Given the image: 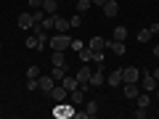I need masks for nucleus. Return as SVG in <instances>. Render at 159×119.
Listing matches in <instances>:
<instances>
[{"label":"nucleus","instance_id":"nucleus-36","mask_svg":"<svg viewBox=\"0 0 159 119\" xmlns=\"http://www.w3.org/2000/svg\"><path fill=\"white\" fill-rule=\"evenodd\" d=\"M154 56H157V58H159V45H157V48H154Z\"/></svg>","mask_w":159,"mask_h":119},{"label":"nucleus","instance_id":"nucleus-23","mask_svg":"<svg viewBox=\"0 0 159 119\" xmlns=\"http://www.w3.org/2000/svg\"><path fill=\"white\" fill-rule=\"evenodd\" d=\"M64 69H66V66H53V72H51V77L56 79V82H61V79L66 77V72H64Z\"/></svg>","mask_w":159,"mask_h":119},{"label":"nucleus","instance_id":"nucleus-26","mask_svg":"<svg viewBox=\"0 0 159 119\" xmlns=\"http://www.w3.org/2000/svg\"><path fill=\"white\" fill-rule=\"evenodd\" d=\"M114 40H122V42H125L127 40V29L125 27H114Z\"/></svg>","mask_w":159,"mask_h":119},{"label":"nucleus","instance_id":"nucleus-10","mask_svg":"<svg viewBox=\"0 0 159 119\" xmlns=\"http://www.w3.org/2000/svg\"><path fill=\"white\" fill-rule=\"evenodd\" d=\"M19 29H34L32 13H21V16H19Z\"/></svg>","mask_w":159,"mask_h":119},{"label":"nucleus","instance_id":"nucleus-15","mask_svg":"<svg viewBox=\"0 0 159 119\" xmlns=\"http://www.w3.org/2000/svg\"><path fill=\"white\" fill-rule=\"evenodd\" d=\"M53 29H58V32H69V29H72V24H69V19H61L56 13V27Z\"/></svg>","mask_w":159,"mask_h":119},{"label":"nucleus","instance_id":"nucleus-14","mask_svg":"<svg viewBox=\"0 0 159 119\" xmlns=\"http://www.w3.org/2000/svg\"><path fill=\"white\" fill-rule=\"evenodd\" d=\"M88 48H90V51H103V48H106V40L103 37H90V42H88Z\"/></svg>","mask_w":159,"mask_h":119},{"label":"nucleus","instance_id":"nucleus-12","mask_svg":"<svg viewBox=\"0 0 159 119\" xmlns=\"http://www.w3.org/2000/svg\"><path fill=\"white\" fill-rule=\"evenodd\" d=\"M103 82H106V77L101 74V69H93V74H90V87H101Z\"/></svg>","mask_w":159,"mask_h":119},{"label":"nucleus","instance_id":"nucleus-38","mask_svg":"<svg viewBox=\"0 0 159 119\" xmlns=\"http://www.w3.org/2000/svg\"><path fill=\"white\" fill-rule=\"evenodd\" d=\"M74 3H77V0H74Z\"/></svg>","mask_w":159,"mask_h":119},{"label":"nucleus","instance_id":"nucleus-35","mask_svg":"<svg viewBox=\"0 0 159 119\" xmlns=\"http://www.w3.org/2000/svg\"><path fill=\"white\" fill-rule=\"evenodd\" d=\"M103 3H106V0H93V6H103Z\"/></svg>","mask_w":159,"mask_h":119},{"label":"nucleus","instance_id":"nucleus-30","mask_svg":"<svg viewBox=\"0 0 159 119\" xmlns=\"http://www.w3.org/2000/svg\"><path fill=\"white\" fill-rule=\"evenodd\" d=\"M72 48H74V51H82V48H85V42H82V40H72Z\"/></svg>","mask_w":159,"mask_h":119},{"label":"nucleus","instance_id":"nucleus-9","mask_svg":"<svg viewBox=\"0 0 159 119\" xmlns=\"http://www.w3.org/2000/svg\"><path fill=\"white\" fill-rule=\"evenodd\" d=\"M90 74H93V69H88V66L77 69V82L80 85H90Z\"/></svg>","mask_w":159,"mask_h":119},{"label":"nucleus","instance_id":"nucleus-28","mask_svg":"<svg viewBox=\"0 0 159 119\" xmlns=\"http://www.w3.org/2000/svg\"><path fill=\"white\" fill-rule=\"evenodd\" d=\"M37 77H40V69L37 66H29L27 69V79H37Z\"/></svg>","mask_w":159,"mask_h":119},{"label":"nucleus","instance_id":"nucleus-6","mask_svg":"<svg viewBox=\"0 0 159 119\" xmlns=\"http://www.w3.org/2000/svg\"><path fill=\"white\" fill-rule=\"evenodd\" d=\"M53 114H56V117H61V119L74 117V106H72V103L66 106V101H64V103H56V111H53Z\"/></svg>","mask_w":159,"mask_h":119},{"label":"nucleus","instance_id":"nucleus-37","mask_svg":"<svg viewBox=\"0 0 159 119\" xmlns=\"http://www.w3.org/2000/svg\"><path fill=\"white\" fill-rule=\"evenodd\" d=\"M154 95H157V101H159V87H157V90H154Z\"/></svg>","mask_w":159,"mask_h":119},{"label":"nucleus","instance_id":"nucleus-29","mask_svg":"<svg viewBox=\"0 0 159 119\" xmlns=\"http://www.w3.org/2000/svg\"><path fill=\"white\" fill-rule=\"evenodd\" d=\"M69 24H72V29H77V27H82V19H80V13H74V16L69 19Z\"/></svg>","mask_w":159,"mask_h":119},{"label":"nucleus","instance_id":"nucleus-11","mask_svg":"<svg viewBox=\"0 0 159 119\" xmlns=\"http://www.w3.org/2000/svg\"><path fill=\"white\" fill-rule=\"evenodd\" d=\"M106 82H109L111 87H119V85H122V69H114V72L106 77Z\"/></svg>","mask_w":159,"mask_h":119},{"label":"nucleus","instance_id":"nucleus-18","mask_svg":"<svg viewBox=\"0 0 159 119\" xmlns=\"http://www.w3.org/2000/svg\"><path fill=\"white\" fill-rule=\"evenodd\" d=\"M138 90H141V87H138V82H125V95H127V98H135Z\"/></svg>","mask_w":159,"mask_h":119},{"label":"nucleus","instance_id":"nucleus-20","mask_svg":"<svg viewBox=\"0 0 159 119\" xmlns=\"http://www.w3.org/2000/svg\"><path fill=\"white\" fill-rule=\"evenodd\" d=\"M135 101H138V106H141V108H148V103H151V98H148V93L143 90V93H138V95H135Z\"/></svg>","mask_w":159,"mask_h":119},{"label":"nucleus","instance_id":"nucleus-21","mask_svg":"<svg viewBox=\"0 0 159 119\" xmlns=\"http://www.w3.org/2000/svg\"><path fill=\"white\" fill-rule=\"evenodd\" d=\"M85 114H88V119H93V117L98 114V103H96V101H88V103H85Z\"/></svg>","mask_w":159,"mask_h":119},{"label":"nucleus","instance_id":"nucleus-8","mask_svg":"<svg viewBox=\"0 0 159 119\" xmlns=\"http://www.w3.org/2000/svg\"><path fill=\"white\" fill-rule=\"evenodd\" d=\"M106 48H111V53H117V56H125V42H122V40H109L106 42Z\"/></svg>","mask_w":159,"mask_h":119},{"label":"nucleus","instance_id":"nucleus-25","mask_svg":"<svg viewBox=\"0 0 159 119\" xmlns=\"http://www.w3.org/2000/svg\"><path fill=\"white\" fill-rule=\"evenodd\" d=\"M135 37H138V42H148V40H151V37H154V34H151V29H148V27H146V29H141V32H138V34H135Z\"/></svg>","mask_w":159,"mask_h":119},{"label":"nucleus","instance_id":"nucleus-1","mask_svg":"<svg viewBox=\"0 0 159 119\" xmlns=\"http://www.w3.org/2000/svg\"><path fill=\"white\" fill-rule=\"evenodd\" d=\"M51 48L53 51H66V48H72V37H69V32H58L51 37Z\"/></svg>","mask_w":159,"mask_h":119},{"label":"nucleus","instance_id":"nucleus-4","mask_svg":"<svg viewBox=\"0 0 159 119\" xmlns=\"http://www.w3.org/2000/svg\"><path fill=\"white\" fill-rule=\"evenodd\" d=\"M138 79H141V69H138V66L122 69V82H138Z\"/></svg>","mask_w":159,"mask_h":119},{"label":"nucleus","instance_id":"nucleus-5","mask_svg":"<svg viewBox=\"0 0 159 119\" xmlns=\"http://www.w3.org/2000/svg\"><path fill=\"white\" fill-rule=\"evenodd\" d=\"M101 8H103V16H106V19H114L119 13V3H117V0H106Z\"/></svg>","mask_w":159,"mask_h":119},{"label":"nucleus","instance_id":"nucleus-17","mask_svg":"<svg viewBox=\"0 0 159 119\" xmlns=\"http://www.w3.org/2000/svg\"><path fill=\"white\" fill-rule=\"evenodd\" d=\"M51 61H53V66H66V58H64V51H53Z\"/></svg>","mask_w":159,"mask_h":119},{"label":"nucleus","instance_id":"nucleus-33","mask_svg":"<svg viewBox=\"0 0 159 119\" xmlns=\"http://www.w3.org/2000/svg\"><path fill=\"white\" fill-rule=\"evenodd\" d=\"M29 6L32 8H43V0H29Z\"/></svg>","mask_w":159,"mask_h":119},{"label":"nucleus","instance_id":"nucleus-24","mask_svg":"<svg viewBox=\"0 0 159 119\" xmlns=\"http://www.w3.org/2000/svg\"><path fill=\"white\" fill-rule=\"evenodd\" d=\"M24 45H27V48H32V51H40V40H37V34H29Z\"/></svg>","mask_w":159,"mask_h":119},{"label":"nucleus","instance_id":"nucleus-31","mask_svg":"<svg viewBox=\"0 0 159 119\" xmlns=\"http://www.w3.org/2000/svg\"><path fill=\"white\" fill-rule=\"evenodd\" d=\"M133 117H135V119H143V117H146V108L138 106V111H133Z\"/></svg>","mask_w":159,"mask_h":119},{"label":"nucleus","instance_id":"nucleus-3","mask_svg":"<svg viewBox=\"0 0 159 119\" xmlns=\"http://www.w3.org/2000/svg\"><path fill=\"white\" fill-rule=\"evenodd\" d=\"M85 87H77V90H72V93H69V98H66V101L69 103H72V106H82V103H85Z\"/></svg>","mask_w":159,"mask_h":119},{"label":"nucleus","instance_id":"nucleus-27","mask_svg":"<svg viewBox=\"0 0 159 119\" xmlns=\"http://www.w3.org/2000/svg\"><path fill=\"white\" fill-rule=\"evenodd\" d=\"M93 6V0H77V13H85Z\"/></svg>","mask_w":159,"mask_h":119},{"label":"nucleus","instance_id":"nucleus-39","mask_svg":"<svg viewBox=\"0 0 159 119\" xmlns=\"http://www.w3.org/2000/svg\"><path fill=\"white\" fill-rule=\"evenodd\" d=\"M58 3H61V0H58Z\"/></svg>","mask_w":159,"mask_h":119},{"label":"nucleus","instance_id":"nucleus-7","mask_svg":"<svg viewBox=\"0 0 159 119\" xmlns=\"http://www.w3.org/2000/svg\"><path fill=\"white\" fill-rule=\"evenodd\" d=\"M56 85V79L51 77V74H45V77H37V90H43V93H51V87Z\"/></svg>","mask_w":159,"mask_h":119},{"label":"nucleus","instance_id":"nucleus-16","mask_svg":"<svg viewBox=\"0 0 159 119\" xmlns=\"http://www.w3.org/2000/svg\"><path fill=\"white\" fill-rule=\"evenodd\" d=\"M61 85L66 87L69 93H72V90H77V87H80V82H77V77H64V79H61Z\"/></svg>","mask_w":159,"mask_h":119},{"label":"nucleus","instance_id":"nucleus-22","mask_svg":"<svg viewBox=\"0 0 159 119\" xmlns=\"http://www.w3.org/2000/svg\"><path fill=\"white\" fill-rule=\"evenodd\" d=\"M80 61H82V64H90V61H93V51H90L88 45L80 51Z\"/></svg>","mask_w":159,"mask_h":119},{"label":"nucleus","instance_id":"nucleus-32","mask_svg":"<svg viewBox=\"0 0 159 119\" xmlns=\"http://www.w3.org/2000/svg\"><path fill=\"white\" fill-rule=\"evenodd\" d=\"M27 90H37V79H27Z\"/></svg>","mask_w":159,"mask_h":119},{"label":"nucleus","instance_id":"nucleus-2","mask_svg":"<svg viewBox=\"0 0 159 119\" xmlns=\"http://www.w3.org/2000/svg\"><path fill=\"white\" fill-rule=\"evenodd\" d=\"M48 95H51L56 103H64V101L69 98V90L61 85V82H58V85H53V87H51V93H48Z\"/></svg>","mask_w":159,"mask_h":119},{"label":"nucleus","instance_id":"nucleus-34","mask_svg":"<svg viewBox=\"0 0 159 119\" xmlns=\"http://www.w3.org/2000/svg\"><path fill=\"white\" fill-rule=\"evenodd\" d=\"M151 74H154V79H157V82H159V69H154Z\"/></svg>","mask_w":159,"mask_h":119},{"label":"nucleus","instance_id":"nucleus-13","mask_svg":"<svg viewBox=\"0 0 159 119\" xmlns=\"http://www.w3.org/2000/svg\"><path fill=\"white\" fill-rule=\"evenodd\" d=\"M43 11H45L48 16H56V11H58V0H43Z\"/></svg>","mask_w":159,"mask_h":119},{"label":"nucleus","instance_id":"nucleus-19","mask_svg":"<svg viewBox=\"0 0 159 119\" xmlns=\"http://www.w3.org/2000/svg\"><path fill=\"white\" fill-rule=\"evenodd\" d=\"M45 16H48V13L43 11V8H34V11H32V19H34V27H40V24L45 21Z\"/></svg>","mask_w":159,"mask_h":119}]
</instances>
